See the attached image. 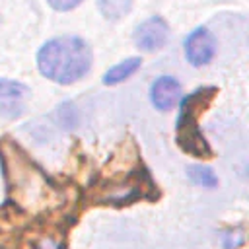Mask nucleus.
<instances>
[{
    "label": "nucleus",
    "mask_w": 249,
    "mask_h": 249,
    "mask_svg": "<svg viewBox=\"0 0 249 249\" xmlns=\"http://www.w3.org/2000/svg\"><path fill=\"white\" fill-rule=\"evenodd\" d=\"M134 45L144 53H154L165 47L169 39V25L161 16H150L134 29Z\"/></svg>",
    "instance_id": "obj_3"
},
{
    "label": "nucleus",
    "mask_w": 249,
    "mask_h": 249,
    "mask_svg": "<svg viewBox=\"0 0 249 249\" xmlns=\"http://www.w3.org/2000/svg\"><path fill=\"white\" fill-rule=\"evenodd\" d=\"M187 175L195 185H200V187H206V189H212V187L218 185V177L206 165H189Z\"/></svg>",
    "instance_id": "obj_9"
},
{
    "label": "nucleus",
    "mask_w": 249,
    "mask_h": 249,
    "mask_svg": "<svg viewBox=\"0 0 249 249\" xmlns=\"http://www.w3.org/2000/svg\"><path fill=\"white\" fill-rule=\"evenodd\" d=\"M202 91L204 89H198V91H195V93H191L189 97L183 99L181 115H179V121H177V144L181 146L183 152H187L195 158H210L212 156V152L206 144V138H204V134L200 132V128L196 124L198 113L208 103V101L200 103Z\"/></svg>",
    "instance_id": "obj_2"
},
{
    "label": "nucleus",
    "mask_w": 249,
    "mask_h": 249,
    "mask_svg": "<svg viewBox=\"0 0 249 249\" xmlns=\"http://www.w3.org/2000/svg\"><path fill=\"white\" fill-rule=\"evenodd\" d=\"M29 95V88L21 82L0 78V113L8 119H16L23 113V101Z\"/></svg>",
    "instance_id": "obj_5"
},
{
    "label": "nucleus",
    "mask_w": 249,
    "mask_h": 249,
    "mask_svg": "<svg viewBox=\"0 0 249 249\" xmlns=\"http://www.w3.org/2000/svg\"><path fill=\"white\" fill-rule=\"evenodd\" d=\"M132 2L134 0H97V10L105 19L119 21L132 10Z\"/></svg>",
    "instance_id": "obj_8"
},
{
    "label": "nucleus",
    "mask_w": 249,
    "mask_h": 249,
    "mask_svg": "<svg viewBox=\"0 0 249 249\" xmlns=\"http://www.w3.org/2000/svg\"><path fill=\"white\" fill-rule=\"evenodd\" d=\"M181 97V84L173 76H160L150 88V101L160 111H169Z\"/></svg>",
    "instance_id": "obj_6"
},
{
    "label": "nucleus",
    "mask_w": 249,
    "mask_h": 249,
    "mask_svg": "<svg viewBox=\"0 0 249 249\" xmlns=\"http://www.w3.org/2000/svg\"><path fill=\"white\" fill-rule=\"evenodd\" d=\"M245 241V235H243V230L241 228H235V230H228L222 233V245L224 249H235L239 245H243Z\"/></svg>",
    "instance_id": "obj_10"
},
{
    "label": "nucleus",
    "mask_w": 249,
    "mask_h": 249,
    "mask_svg": "<svg viewBox=\"0 0 249 249\" xmlns=\"http://www.w3.org/2000/svg\"><path fill=\"white\" fill-rule=\"evenodd\" d=\"M216 54V39L210 33L208 27H196L193 29L185 39V56L193 66H204L208 64Z\"/></svg>",
    "instance_id": "obj_4"
},
{
    "label": "nucleus",
    "mask_w": 249,
    "mask_h": 249,
    "mask_svg": "<svg viewBox=\"0 0 249 249\" xmlns=\"http://www.w3.org/2000/svg\"><path fill=\"white\" fill-rule=\"evenodd\" d=\"M91 49L78 35H58L41 45L37 53L39 72L54 84L70 86L91 68Z\"/></svg>",
    "instance_id": "obj_1"
},
{
    "label": "nucleus",
    "mask_w": 249,
    "mask_h": 249,
    "mask_svg": "<svg viewBox=\"0 0 249 249\" xmlns=\"http://www.w3.org/2000/svg\"><path fill=\"white\" fill-rule=\"evenodd\" d=\"M82 2L84 0H47V4L56 12H70V10L78 8Z\"/></svg>",
    "instance_id": "obj_11"
},
{
    "label": "nucleus",
    "mask_w": 249,
    "mask_h": 249,
    "mask_svg": "<svg viewBox=\"0 0 249 249\" xmlns=\"http://www.w3.org/2000/svg\"><path fill=\"white\" fill-rule=\"evenodd\" d=\"M142 66V58L140 56H130V58H124L121 60L119 64H115L113 68H109L105 74H103V84L105 86H117L124 80H128L136 70H140Z\"/></svg>",
    "instance_id": "obj_7"
}]
</instances>
